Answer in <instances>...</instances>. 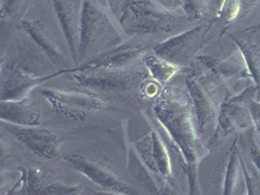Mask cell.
Segmentation results:
<instances>
[{
  "label": "cell",
  "instance_id": "cell-29",
  "mask_svg": "<svg viewBox=\"0 0 260 195\" xmlns=\"http://www.w3.org/2000/svg\"><path fill=\"white\" fill-rule=\"evenodd\" d=\"M104 3L108 6V8L112 11V12H115V8H116V0H104Z\"/></svg>",
  "mask_w": 260,
  "mask_h": 195
},
{
  "label": "cell",
  "instance_id": "cell-20",
  "mask_svg": "<svg viewBox=\"0 0 260 195\" xmlns=\"http://www.w3.org/2000/svg\"><path fill=\"white\" fill-rule=\"evenodd\" d=\"M0 117L3 122H11L16 125H39L41 115L37 107L29 98L20 101L0 102Z\"/></svg>",
  "mask_w": 260,
  "mask_h": 195
},
{
  "label": "cell",
  "instance_id": "cell-28",
  "mask_svg": "<svg viewBox=\"0 0 260 195\" xmlns=\"http://www.w3.org/2000/svg\"><path fill=\"white\" fill-rule=\"evenodd\" d=\"M259 3H260V0H243L242 15H241V17H245V16H247L248 13L251 12L252 9H254Z\"/></svg>",
  "mask_w": 260,
  "mask_h": 195
},
{
  "label": "cell",
  "instance_id": "cell-8",
  "mask_svg": "<svg viewBox=\"0 0 260 195\" xmlns=\"http://www.w3.org/2000/svg\"><path fill=\"white\" fill-rule=\"evenodd\" d=\"M211 31H212L211 24L194 25L185 31L178 32L177 36L157 43L152 47V52L183 68L192 60H197L198 52L210 39L208 36Z\"/></svg>",
  "mask_w": 260,
  "mask_h": 195
},
{
  "label": "cell",
  "instance_id": "cell-2",
  "mask_svg": "<svg viewBox=\"0 0 260 195\" xmlns=\"http://www.w3.org/2000/svg\"><path fill=\"white\" fill-rule=\"evenodd\" d=\"M194 22L183 11L177 12L159 0H127L118 18L120 27L127 36L181 32L192 27Z\"/></svg>",
  "mask_w": 260,
  "mask_h": 195
},
{
  "label": "cell",
  "instance_id": "cell-18",
  "mask_svg": "<svg viewBox=\"0 0 260 195\" xmlns=\"http://www.w3.org/2000/svg\"><path fill=\"white\" fill-rule=\"evenodd\" d=\"M221 189V192L225 195L248 194L247 181H246V164L241 156L237 139L232 143L231 150L228 151Z\"/></svg>",
  "mask_w": 260,
  "mask_h": 195
},
{
  "label": "cell",
  "instance_id": "cell-19",
  "mask_svg": "<svg viewBox=\"0 0 260 195\" xmlns=\"http://www.w3.org/2000/svg\"><path fill=\"white\" fill-rule=\"evenodd\" d=\"M127 171L143 187L148 190L151 194H176L171 187L167 185L162 178L155 173L150 167L141 159L136 148L130 145L127 146Z\"/></svg>",
  "mask_w": 260,
  "mask_h": 195
},
{
  "label": "cell",
  "instance_id": "cell-30",
  "mask_svg": "<svg viewBox=\"0 0 260 195\" xmlns=\"http://www.w3.org/2000/svg\"><path fill=\"white\" fill-rule=\"evenodd\" d=\"M246 30H260V24L255 25V26H252V27H248V29H246Z\"/></svg>",
  "mask_w": 260,
  "mask_h": 195
},
{
  "label": "cell",
  "instance_id": "cell-15",
  "mask_svg": "<svg viewBox=\"0 0 260 195\" xmlns=\"http://www.w3.org/2000/svg\"><path fill=\"white\" fill-rule=\"evenodd\" d=\"M85 0H52V6L59 21L68 51L74 64H80V26Z\"/></svg>",
  "mask_w": 260,
  "mask_h": 195
},
{
  "label": "cell",
  "instance_id": "cell-5",
  "mask_svg": "<svg viewBox=\"0 0 260 195\" xmlns=\"http://www.w3.org/2000/svg\"><path fill=\"white\" fill-rule=\"evenodd\" d=\"M161 134L159 124L155 121V116L154 117L146 116L141 137L133 139L130 145L136 148L141 159L177 194L178 190L176 189L175 178H173L171 156Z\"/></svg>",
  "mask_w": 260,
  "mask_h": 195
},
{
  "label": "cell",
  "instance_id": "cell-21",
  "mask_svg": "<svg viewBox=\"0 0 260 195\" xmlns=\"http://www.w3.org/2000/svg\"><path fill=\"white\" fill-rule=\"evenodd\" d=\"M142 61L146 68H147L151 78H154L161 86H166L173 78L175 74L180 73L182 71L181 67L168 61V60L159 56L152 51L146 53L145 56L142 57Z\"/></svg>",
  "mask_w": 260,
  "mask_h": 195
},
{
  "label": "cell",
  "instance_id": "cell-12",
  "mask_svg": "<svg viewBox=\"0 0 260 195\" xmlns=\"http://www.w3.org/2000/svg\"><path fill=\"white\" fill-rule=\"evenodd\" d=\"M60 73H50L47 76H36L25 72L6 56L2 59V73H0V99L2 101H20L27 96L29 91L36 86L47 82Z\"/></svg>",
  "mask_w": 260,
  "mask_h": 195
},
{
  "label": "cell",
  "instance_id": "cell-22",
  "mask_svg": "<svg viewBox=\"0 0 260 195\" xmlns=\"http://www.w3.org/2000/svg\"><path fill=\"white\" fill-rule=\"evenodd\" d=\"M246 31H252V30H246ZM256 31H259V36L254 38L233 37V41L236 42V46L240 48L245 57L251 78L257 86H260V30H256Z\"/></svg>",
  "mask_w": 260,
  "mask_h": 195
},
{
  "label": "cell",
  "instance_id": "cell-10",
  "mask_svg": "<svg viewBox=\"0 0 260 195\" xmlns=\"http://www.w3.org/2000/svg\"><path fill=\"white\" fill-rule=\"evenodd\" d=\"M197 62L202 67V71L198 73L215 89L221 83L231 82L233 80L251 78L245 57L238 47H236V50L232 51L228 56H199L197 57Z\"/></svg>",
  "mask_w": 260,
  "mask_h": 195
},
{
  "label": "cell",
  "instance_id": "cell-26",
  "mask_svg": "<svg viewBox=\"0 0 260 195\" xmlns=\"http://www.w3.org/2000/svg\"><path fill=\"white\" fill-rule=\"evenodd\" d=\"M247 106L250 108V112H251L254 127L256 129L257 136L260 137V101H257L256 96H254L247 102Z\"/></svg>",
  "mask_w": 260,
  "mask_h": 195
},
{
  "label": "cell",
  "instance_id": "cell-27",
  "mask_svg": "<svg viewBox=\"0 0 260 195\" xmlns=\"http://www.w3.org/2000/svg\"><path fill=\"white\" fill-rule=\"evenodd\" d=\"M250 157H251L252 164L255 166V169L259 172V175H260V145L257 143L255 137H252L251 138V145H250Z\"/></svg>",
  "mask_w": 260,
  "mask_h": 195
},
{
  "label": "cell",
  "instance_id": "cell-6",
  "mask_svg": "<svg viewBox=\"0 0 260 195\" xmlns=\"http://www.w3.org/2000/svg\"><path fill=\"white\" fill-rule=\"evenodd\" d=\"M22 31L25 42L24 47L32 59L38 62L46 61V64L55 72L73 73L74 69H68L71 60L65 52H62L61 46L45 22L39 20L24 21Z\"/></svg>",
  "mask_w": 260,
  "mask_h": 195
},
{
  "label": "cell",
  "instance_id": "cell-7",
  "mask_svg": "<svg viewBox=\"0 0 260 195\" xmlns=\"http://www.w3.org/2000/svg\"><path fill=\"white\" fill-rule=\"evenodd\" d=\"M185 83L191 98L199 136L202 137L204 143L206 139L212 141L217 127L220 106H221L217 103L213 95L216 89L202 77L198 71H189Z\"/></svg>",
  "mask_w": 260,
  "mask_h": 195
},
{
  "label": "cell",
  "instance_id": "cell-14",
  "mask_svg": "<svg viewBox=\"0 0 260 195\" xmlns=\"http://www.w3.org/2000/svg\"><path fill=\"white\" fill-rule=\"evenodd\" d=\"M78 194L80 185H68L55 180L48 171L41 168L24 169L21 177L9 194Z\"/></svg>",
  "mask_w": 260,
  "mask_h": 195
},
{
  "label": "cell",
  "instance_id": "cell-25",
  "mask_svg": "<svg viewBox=\"0 0 260 195\" xmlns=\"http://www.w3.org/2000/svg\"><path fill=\"white\" fill-rule=\"evenodd\" d=\"M243 0H222L217 12V18L226 25L233 24L242 15Z\"/></svg>",
  "mask_w": 260,
  "mask_h": 195
},
{
  "label": "cell",
  "instance_id": "cell-16",
  "mask_svg": "<svg viewBox=\"0 0 260 195\" xmlns=\"http://www.w3.org/2000/svg\"><path fill=\"white\" fill-rule=\"evenodd\" d=\"M147 51L141 43L136 42H125L110 50L99 53L96 57L90 61L83 62L74 71H92V69H120L130 68L145 56Z\"/></svg>",
  "mask_w": 260,
  "mask_h": 195
},
{
  "label": "cell",
  "instance_id": "cell-24",
  "mask_svg": "<svg viewBox=\"0 0 260 195\" xmlns=\"http://www.w3.org/2000/svg\"><path fill=\"white\" fill-rule=\"evenodd\" d=\"M181 8L192 21L203 20L210 12L211 0H180Z\"/></svg>",
  "mask_w": 260,
  "mask_h": 195
},
{
  "label": "cell",
  "instance_id": "cell-23",
  "mask_svg": "<svg viewBox=\"0 0 260 195\" xmlns=\"http://www.w3.org/2000/svg\"><path fill=\"white\" fill-rule=\"evenodd\" d=\"M31 0H3L2 3V24L18 21L26 15Z\"/></svg>",
  "mask_w": 260,
  "mask_h": 195
},
{
  "label": "cell",
  "instance_id": "cell-3",
  "mask_svg": "<svg viewBox=\"0 0 260 195\" xmlns=\"http://www.w3.org/2000/svg\"><path fill=\"white\" fill-rule=\"evenodd\" d=\"M74 80L81 86L95 94L133 104L142 99L141 89L148 77L147 68H120V69H92V71H74Z\"/></svg>",
  "mask_w": 260,
  "mask_h": 195
},
{
  "label": "cell",
  "instance_id": "cell-31",
  "mask_svg": "<svg viewBox=\"0 0 260 195\" xmlns=\"http://www.w3.org/2000/svg\"><path fill=\"white\" fill-rule=\"evenodd\" d=\"M125 2H127V0H124V3H125Z\"/></svg>",
  "mask_w": 260,
  "mask_h": 195
},
{
  "label": "cell",
  "instance_id": "cell-9",
  "mask_svg": "<svg viewBox=\"0 0 260 195\" xmlns=\"http://www.w3.org/2000/svg\"><path fill=\"white\" fill-rule=\"evenodd\" d=\"M41 94L46 98L53 111L71 120L82 121L90 113L106 108V101H103L95 92H78L59 89H43Z\"/></svg>",
  "mask_w": 260,
  "mask_h": 195
},
{
  "label": "cell",
  "instance_id": "cell-4",
  "mask_svg": "<svg viewBox=\"0 0 260 195\" xmlns=\"http://www.w3.org/2000/svg\"><path fill=\"white\" fill-rule=\"evenodd\" d=\"M122 42V34L96 0H85L80 26V64Z\"/></svg>",
  "mask_w": 260,
  "mask_h": 195
},
{
  "label": "cell",
  "instance_id": "cell-1",
  "mask_svg": "<svg viewBox=\"0 0 260 195\" xmlns=\"http://www.w3.org/2000/svg\"><path fill=\"white\" fill-rule=\"evenodd\" d=\"M152 112L180 156L189 177L190 194H198V166L210 154V148L199 136L187 87L166 86L156 96Z\"/></svg>",
  "mask_w": 260,
  "mask_h": 195
},
{
  "label": "cell",
  "instance_id": "cell-13",
  "mask_svg": "<svg viewBox=\"0 0 260 195\" xmlns=\"http://www.w3.org/2000/svg\"><path fill=\"white\" fill-rule=\"evenodd\" d=\"M3 127L37 156L53 159L60 154V139L51 130L39 125H16L3 122Z\"/></svg>",
  "mask_w": 260,
  "mask_h": 195
},
{
  "label": "cell",
  "instance_id": "cell-11",
  "mask_svg": "<svg viewBox=\"0 0 260 195\" xmlns=\"http://www.w3.org/2000/svg\"><path fill=\"white\" fill-rule=\"evenodd\" d=\"M64 160L69 162L72 168L81 172L83 176L98 185L104 192L110 194H138V190L130 186L117 173L103 166L96 160L89 159L80 154L65 155Z\"/></svg>",
  "mask_w": 260,
  "mask_h": 195
},
{
  "label": "cell",
  "instance_id": "cell-17",
  "mask_svg": "<svg viewBox=\"0 0 260 195\" xmlns=\"http://www.w3.org/2000/svg\"><path fill=\"white\" fill-rule=\"evenodd\" d=\"M254 127V121L247 103L226 98L220 106L219 121L212 141L224 139Z\"/></svg>",
  "mask_w": 260,
  "mask_h": 195
}]
</instances>
